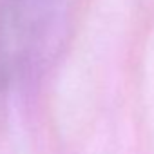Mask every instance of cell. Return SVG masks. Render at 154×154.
<instances>
[{"label":"cell","mask_w":154,"mask_h":154,"mask_svg":"<svg viewBox=\"0 0 154 154\" xmlns=\"http://www.w3.org/2000/svg\"><path fill=\"white\" fill-rule=\"evenodd\" d=\"M60 4L62 0H6L0 9V67L36 62L54 33Z\"/></svg>","instance_id":"obj_1"}]
</instances>
